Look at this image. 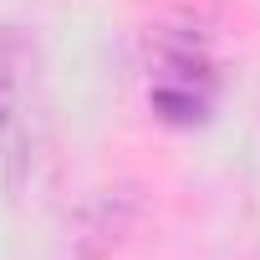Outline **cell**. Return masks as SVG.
<instances>
[{"label":"cell","mask_w":260,"mask_h":260,"mask_svg":"<svg viewBox=\"0 0 260 260\" xmlns=\"http://www.w3.org/2000/svg\"><path fill=\"white\" fill-rule=\"evenodd\" d=\"M214 97H219V77L204 46L189 36H164L153 46V72H148L153 117L169 127H194L214 112Z\"/></svg>","instance_id":"cell-1"},{"label":"cell","mask_w":260,"mask_h":260,"mask_svg":"<svg viewBox=\"0 0 260 260\" xmlns=\"http://www.w3.org/2000/svg\"><path fill=\"white\" fill-rule=\"evenodd\" d=\"M11 102H16V72H11V56L0 46V122L11 117Z\"/></svg>","instance_id":"cell-2"}]
</instances>
